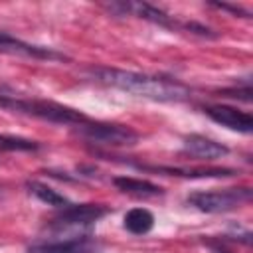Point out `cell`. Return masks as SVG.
<instances>
[{
	"mask_svg": "<svg viewBox=\"0 0 253 253\" xmlns=\"http://www.w3.org/2000/svg\"><path fill=\"white\" fill-rule=\"evenodd\" d=\"M75 132L95 144L101 146H132L138 142V132L126 125L105 123V121H83L73 126Z\"/></svg>",
	"mask_w": 253,
	"mask_h": 253,
	"instance_id": "4",
	"label": "cell"
},
{
	"mask_svg": "<svg viewBox=\"0 0 253 253\" xmlns=\"http://www.w3.org/2000/svg\"><path fill=\"white\" fill-rule=\"evenodd\" d=\"M251 188H225V190H196L186 196V204L204 213H225L241 204L251 202Z\"/></svg>",
	"mask_w": 253,
	"mask_h": 253,
	"instance_id": "3",
	"label": "cell"
},
{
	"mask_svg": "<svg viewBox=\"0 0 253 253\" xmlns=\"http://www.w3.org/2000/svg\"><path fill=\"white\" fill-rule=\"evenodd\" d=\"M0 107L10 111V113H20L26 117H36L47 123L55 125H79L87 121V117L67 105L55 103V101H45V99H22L14 95H0Z\"/></svg>",
	"mask_w": 253,
	"mask_h": 253,
	"instance_id": "2",
	"label": "cell"
},
{
	"mask_svg": "<svg viewBox=\"0 0 253 253\" xmlns=\"http://www.w3.org/2000/svg\"><path fill=\"white\" fill-rule=\"evenodd\" d=\"M211 6L217 8V10H227V12L235 14V16H241V18H251V12L249 10H245L241 6H235V4H211Z\"/></svg>",
	"mask_w": 253,
	"mask_h": 253,
	"instance_id": "17",
	"label": "cell"
},
{
	"mask_svg": "<svg viewBox=\"0 0 253 253\" xmlns=\"http://www.w3.org/2000/svg\"><path fill=\"white\" fill-rule=\"evenodd\" d=\"M123 225L132 235H146L154 227V215L146 208H132L125 213Z\"/></svg>",
	"mask_w": 253,
	"mask_h": 253,
	"instance_id": "13",
	"label": "cell"
},
{
	"mask_svg": "<svg viewBox=\"0 0 253 253\" xmlns=\"http://www.w3.org/2000/svg\"><path fill=\"white\" fill-rule=\"evenodd\" d=\"M26 186H28V190H30V192L40 200V202H43V204H47V206H53V208H57V210H61V208H65V206H69V204H71L63 194H59L57 190L49 188V186H47V184H43V182L28 180V182H26Z\"/></svg>",
	"mask_w": 253,
	"mask_h": 253,
	"instance_id": "14",
	"label": "cell"
},
{
	"mask_svg": "<svg viewBox=\"0 0 253 253\" xmlns=\"http://www.w3.org/2000/svg\"><path fill=\"white\" fill-rule=\"evenodd\" d=\"M217 95L229 97V99H237V101H243V103H251V83H249V79H245V83H243L241 87L219 89Z\"/></svg>",
	"mask_w": 253,
	"mask_h": 253,
	"instance_id": "16",
	"label": "cell"
},
{
	"mask_svg": "<svg viewBox=\"0 0 253 253\" xmlns=\"http://www.w3.org/2000/svg\"><path fill=\"white\" fill-rule=\"evenodd\" d=\"M101 243L91 233L71 235L67 239H47L28 245L26 253H99Z\"/></svg>",
	"mask_w": 253,
	"mask_h": 253,
	"instance_id": "7",
	"label": "cell"
},
{
	"mask_svg": "<svg viewBox=\"0 0 253 253\" xmlns=\"http://www.w3.org/2000/svg\"><path fill=\"white\" fill-rule=\"evenodd\" d=\"M204 113L217 125L241 132V134H249L253 130V117L245 111H239L237 107L231 105H206Z\"/></svg>",
	"mask_w": 253,
	"mask_h": 253,
	"instance_id": "10",
	"label": "cell"
},
{
	"mask_svg": "<svg viewBox=\"0 0 253 253\" xmlns=\"http://www.w3.org/2000/svg\"><path fill=\"white\" fill-rule=\"evenodd\" d=\"M111 211L109 206L105 204H69L65 208H61L53 219H51V227L53 229H63V227H85L91 225L95 221H99L101 217H105Z\"/></svg>",
	"mask_w": 253,
	"mask_h": 253,
	"instance_id": "6",
	"label": "cell"
},
{
	"mask_svg": "<svg viewBox=\"0 0 253 253\" xmlns=\"http://www.w3.org/2000/svg\"><path fill=\"white\" fill-rule=\"evenodd\" d=\"M113 186L125 194L136 196V198H152V196L164 194V190L158 184H152L142 178H132V176H115Z\"/></svg>",
	"mask_w": 253,
	"mask_h": 253,
	"instance_id": "12",
	"label": "cell"
},
{
	"mask_svg": "<svg viewBox=\"0 0 253 253\" xmlns=\"http://www.w3.org/2000/svg\"><path fill=\"white\" fill-rule=\"evenodd\" d=\"M182 152L196 160H215L229 154V148L204 134H188L182 142Z\"/></svg>",
	"mask_w": 253,
	"mask_h": 253,
	"instance_id": "11",
	"label": "cell"
},
{
	"mask_svg": "<svg viewBox=\"0 0 253 253\" xmlns=\"http://www.w3.org/2000/svg\"><path fill=\"white\" fill-rule=\"evenodd\" d=\"M136 170L142 172H152V174H162V176H178V178H231L239 174L235 168H225V166H208V168H188V166H164V164H140V162H130Z\"/></svg>",
	"mask_w": 253,
	"mask_h": 253,
	"instance_id": "8",
	"label": "cell"
},
{
	"mask_svg": "<svg viewBox=\"0 0 253 253\" xmlns=\"http://www.w3.org/2000/svg\"><path fill=\"white\" fill-rule=\"evenodd\" d=\"M87 73L97 83L158 103H180L192 97V89L186 83L168 75H152V73L126 71L117 67H99V65L89 67Z\"/></svg>",
	"mask_w": 253,
	"mask_h": 253,
	"instance_id": "1",
	"label": "cell"
},
{
	"mask_svg": "<svg viewBox=\"0 0 253 253\" xmlns=\"http://www.w3.org/2000/svg\"><path fill=\"white\" fill-rule=\"evenodd\" d=\"M105 8L115 16H136V18L152 22L160 28L182 32V20L174 18L172 14H168L162 8L148 4V2H111V4H105Z\"/></svg>",
	"mask_w": 253,
	"mask_h": 253,
	"instance_id": "5",
	"label": "cell"
},
{
	"mask_svg": "<svg viewBox=\"0 0 253 253\" xmlns=\"http://www.w3.org/2000/svg\"><path fill=\"white\" fill-rule=\"evenodd\" d=\"M40 142L24 136H12V134H0V150L4 152H36L40 150Z\"/></svg>",
	"mask_w": 253,
	"mask_h": 253,
	"instance_id": "15",
	"label": "cell"
},
{
	"mask_svg": "<svg viewBox=\"0 0 253 253\" xmlns=\"http://www.w3.org/2000/svg\"><path fill=\"white\" fill-rule=\"evenodd\" d=\"M210 247H211V253H231L227 247H223L221 243H210Z\"/></svg>",
	"mask_w": 253,
	"mask_h": 253,
	"instance_id": "18",
	"label": "cell"
},
{
	"mask_svg": "<svg viewBox=\"0 0 253 253\" xmlns=\"http://www.w3.org/2000/svg\"><path fill=\"white\" fill-rule=\"evenodd\" d=\"M0 53H10V55H24V57H34V59H47V61H67L69 57L53 47H43V45H34L24 40H18L10 36L8 32H0Z\"/></svg>",
	"mask_w": 253,
	"mask_h": 253,
	"instance_id": "9",
	"label": "cell"
}]
</instances>
